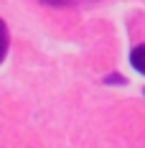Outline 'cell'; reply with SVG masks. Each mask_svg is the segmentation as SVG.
Returning <instances> with one entry per match:
<instances>
[{
	"mask_svg": "<svg viewBox=\"0 0 145 148\" xmlns=\"http://www.w3.org/2000/svg\"><path fill=\"white\" fill-rule=\"evenodd\" d=\"M130 64H132V69H135L138 74L145 77V44H138L130 51Z\"/></svg>",
	"mask_w": 145,
	"mask_h": 148,
	"instance_id": "obj_1",
	"label": "cell"
},
{
	"mask_svg": "<svg viewBox=\"0 0 145 148\" xmlns=\"http://www.w3.org/2000/svg\"><path fill=\"white\" fill-rule=\"evenodd\" d=\"M8 46H10V33H8V26H5V21L0 18V64H3L5 54H8Z\"/></svg>",
	"mask_w": 145,
	"mask_h": 148,
	"instance_id": "obj_2",
	"label": "cell"
},
{
	"mask_svg": "<svg viewBox=\"0 0 145 148\" xmlns=\"http://www.w3.org/2000/svg\"><path fill=\"white\" fill-rule=\"evenodd\" d=\"M104 82H107V84H125V82H127V79H125V77H122V74H110V77H107V79H104Z\"/></svg>",
	"mask_w": 145,
	"mask_h": 148,
	"instance_id": "obj_3",
	"label": "cell"
},
{
	"mask_svg": "<svg viewBox=\"0 0 145 148\" xmlns=\"http://www.w3.org/2000/svg\"><path fill=\"white\" fill-rule=\"evenodd\" d=\"M44 3H51V5H71V0H44Z\"/></svg>",
	"mask_w": 145,
	"mask_h": 148,
	"instance_id": "obj_4",
	"label": "cell"
}]
</instances>
